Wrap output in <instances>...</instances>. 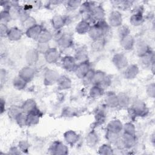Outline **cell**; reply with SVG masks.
<instances>
[{"instance_id":"6da1fadb","label":"cell","mask_w":155,"mask_h":155,"mask_svg":"<svg viewBox=\"0 0 155 155\" xmlns=\"http://www.w3.org/2000/svg\"><path fill=\"white\" fill-rule=\"evenodd\" d=\"M131 111L132 114L136 117H143L148 114V109L143 101L137 100L133 104Z\"/></svg>"},{"instance_id":"7a4b0ae2","label":"cell","mask_w":155,"mask_h":155,"mask_svg":"<svg viewBox=\"0 0 155 155\" xmlns=\"http://www.w3.org/2000/svg\"><path fill=\"white\" fill-rule=\"evenodd\" d=\"M59 76L60 75L56 70L47 69L45 71L44 74V84L47 86H50L56 84Z\"/></svg>"},{"instance_id":"3957f363","label":"cell","mask_w":155,"mask_h":155,"mask_svg":"<svg viewBox=\"0 0 155 155\" xmlns=\"http://www.w3.org/2000/svg\"><path fill=\"white\" fill-rule=\"evenodd\" d=\"M50 153L54 155H65L68 153V148L62 142L55 141L49 148Z\"/></svg>"},{"instance_id":"277c9868","label":"cell","mask_w":155,"mask_h":155,"mask_svg":"<svg viewBox=\"0 0 155 155\" xmlns=\"http://www.w3.org/2000/svg\"><path fill=\"white\" fill-rule=\"evenodd\" d=\"M111 61L114 67L118 70L125 69L128 65L127 58L121 53H117L114 54Z\"/></svg>"},{"instance_id":"5b68a950","label":"cell","mask_w":155,"mask_h":155,"mask_svg":"<svg viewBox=\"0 0 155 155\" xmlns=\"http://www.w3.org/2000/svg\"><path fill=\"white\" fill-rule=\"evenodd\" d=\"M108 24L113 27H118L122 24V15L118 10L111 12L108 17Z\"/></svg>"},{"instance_id":"8992f818","label":"cell","mask_w":155,"mask_h":155,"mask_svg":"<svg viewBox=\"0 0 155 155\" xmlns=\"http://www.w3.org/2000/svg\"><path fill=\"white\" fill-rule=\"evenodd\" d=\"M45 61L48 64H54L60 58V52L56 48L50 47L44 54Z\"/></svg>"},{"instance_id":"52a82bcc","label":"cell","mask_w":155,"mask_h":155,"mask_svg":"<svg viewBox=\"0 0 155 155\" xmlns=\"http://www.w3.org/2000/svg\"><path fill=\"white\" fill-rule=\"evenodd\" d=\"M39 53L36 50V48H31L28 50L25 56V62L28 64V65L33 67L36 65L39 60Z\"/></svg>"},{"instance_id":"ba28073f","label":"cell","mask_w":155,"mask_h":155,"mask_svg":"<svg viewBox=\"0 0 155 155\" xmlns=\"http://www.w3.org/2000/svg\"><path fill=\"white\" fill-rule=\"evenodd\" d=\"M35 73L36 71L33 67L27 65L19 70L18 75L28 82L33 79Z\"/></svg>"},{"instance_id":"9c48e42d","label":"cell","mask_w":155,"mask_h":155,"mask_svg":"<svg viewBox=\"0 0 155 155\" xmlns=\"http://www.w3.org/2000/svg\"><path fill=\"white\" fill-rule=\"evenodd\" d=\"M105 16V13L103 7L101 5H96L90 15V18L96 22H97L101 20H104Z\"/></svg>"},{"instance_id":"30bf717a","label":"cell","mask_w":155,"mask_h":155,"mask_svg":"<svg viewBox=\"0 0 155 155\" xmlns=\"http://www.w3.org/2000/svg\"><path fill=\"white\" fill-rule=\"evenodd\" d=\"M61 64L65 70L67 71H74L78 64L73 56H65L62 59Z\"/></svg>"},{"instance_id":"8fae6325","label":"cell","mask_w":155,"mask_h":155,"mask_svg":"<svg viewBox=\"0 0 155 155\" xmlns=\"http://www.w3.org/2000/svg\"><path fill=\"white\" fill-rule=\"evenodd\" d=\"M139 73V67L136 64L128 65L125 69L124 72V78L127 79H133L136 78Z\"/></svg>"},{"instance_id":"7c38bea8","label":"cell","mask_w":155,"mask_h":155,"mask_svg":"<svg viewBox=\"0 0 155 155\" xmlns=\"http://www.w3.org/2000/svg\"><path fill=\"white\" fill-rule=\"evenodd\" d=\"M57 43L59 47L61 48H68L73 45V38L70 35L64 33L63 35L57 40Z\"/></svg>"},{"instance_id":"4fadbf2b","label":"cell","mask_w":155,"mask_h":155,"mask_svg":"<svg viewBox=\"0 0 155 155\" xmlns=\"http://www.w3.org/2000/svg\"><path fill=\"white\" fill-rule=\"evenodd\" d=\"M120 46L126 51H130L132 50L135 45L134 38L131 34L128 35L120 39Z\"/></svg>"},{"instance_id":"5bb4252c","label":"cell","mask_w":155,"mask_h":155,"mask_svg":"<svg viewBox=\"0 0 155 155\" xmlns=\"http://www.w3.org/2000/svg\"><path fill=\"white\" fill-rule=\"evenodd\" d=\"M67 18L60 15H54L51 20V23L53 26V27L56 30H61L62 28L66 24Z\"/></svg>"},{"instance_id":"9a60e30c","label":"cell","mask_w":155,"mask_h":155,"mask_svg":"<svg viewBox=\"0 0 155 155\" xmlns=\"http://www.w3.org/2000/svg\"><path fill=\"white\" fill-rule=\"evenodd\" d=\"M88 35L91 39L93 41L104 37L105 33L102 28L95 23L94 25H91L90 30L88 32Z\"/></svg>"},{"instance_id":"2e32d148","label":"cell","mask_w":155,"mask_h":155,"mask_svg":"<svg viewBox=\"0 0 155 155\" xmlns=\"http://www.w3.org/2000/svg\"><path fill=\"white\" fill-rule=\"evenodd\" d=\"M90 68H91L90 64L88 62V61H87V62L78 64L74 71L76 75L79 78L82 79Z\"/></svg>"},{"instance_id":"e0dca14e","label":"cell","mask_w":155,"mask_h":155,"mask_svg":"<svg viewBox=\"0 0 155 155\" xmlns=\"http://www.w3.org/2000/svg\"><path fill=\"white\" fill-rule=\"evenodd\" d=\"M41 114L38 108H36L32 112L27 114V126H34L37 125L40 120Z\"/></svg>"},{"instance_id":"ac0fdd59","label":"cell","mask_w":155,"mask_h":155,"mask_svg":"<svg viewBox=\"0 0 155 155\" xmlns=\"http://www.w3.org/2000/svg\"><path fill=\"white\" fill-rule=\"evenodd\" d=\"M121 143L125 148H131L136 143V135H131L127 133H123L121 137Z\"/></svg>"},{"instance_id":"d6986e66","label":"cell","mask_w":155,"mask_h":155,"mask_svg":"<svg viewBox=\"0 0 155 155\" xmlns=\"http://www.w3.org/2000/svg\"><path fill=\"white\" fill-rule=\"evenodd\" d=\"M123 124L120 120L114 119L108 122L107 126V130L113 133L120 134L122 131Z\"/></svg>"},{"instance_id":"ffe728a7","label":"cell","mask_w":155,"mask_h":155,"mask_svg":"<svg viewBox=\"0 0 155 155\" xmlns=\"http://www.w3.org/2000/svg\"><path fill=\"white\" fill-rule=\"evenodd\" d=\"M58 88L60 90H65L71 87L72 82L71 79L67 76H60L57 82Z\"/></svg>"},{"instance_id":"44dd1931","label":"cell","mask_w":155,"mask_h":155,"mask_svg":"<svg viewBox=\"0 0 155 155\" xmlns=\"http://www.w3.org/2000/svg\"><path fill=\"white\" fill-rule=\"evenodd\" d=\"M90 27V23L88 20L82 19L76 24L75 30L76 32L79 35H84L88 33Z\"/></svg>"},{"instance_id":"7402d4cb","label":"cell","mask_w":155,"mask_h":155,"mask_svg":"<svg viewBox=\"0 0 155 155\" xmlns=\"http://www.w3.org/2000/svg\"><path fill=\"white\" fill-rule=\"evenodd\" d=\"M150 51L149 45L144 41H140L136 44V53L139 58L147 54Z\"/></svg>"},{"instance_id":"603a6c76","label":"cell","mask_w":155,"mask_h":155,"mask_svg":"<svg viewBox=\"0 0 155 155\" xmlns=\"http://www.w3.org/2000/svg\"><path fill=\"white\" fill-rule=\"evenodd\" d=\"M64 138L68 144L73 146L78 141L79 135L74 131L68 130L64 133Z\"/></svg>"},{"instance_id":"cb8c5ba5","label":"cell","mask_w":155,"mask_h":155,"mask_svg":"<svg viewBox=\"0 0 155 155\" xmlns=\"http://www.w3.org/2000/svg\"><path fill=\"white\" fill-rule=\"evenodd\" d=\"M105 101L107 105L111 108H116L118 107L117 94L113 91H109L107 93Z\"/></svg>"},{"instance_id":"d4e9b609","label":"cell","mask_w":155,"mask_h":155,"mask_svg":"<svg viewBox=\"0 0 155 155\" xmlns=\"http://www.w3.org/2000/svg\"><path fill=\"white\" fill-rule=\"evenodd\" d=\"M43 27L40 24H36L32 27L28 28L25 31L26 36L32 39H37L39 33L42 30Z\"/></svg>"},{"instance_id":"484cf974","label":"cell","mask_w":155,"mask_h":155,"mask_svg":"<svg viewBox=\"0 0 155 155\" xmlns=\"http://www.w3.org/2000/svg\"><path fill=\"white\" fill-rule=\"evenodd\" d=\"M23 35L22 31L16 27H13L10 28L7 38L10 41H17L21 39Z\"/></svg>"},{"instance_id":"4316f807","label":"cell","mask_w":155,"mask_h":155,"mask_svg":"<svg viewBox=\"0 0 155 155\" xmlns=\"http://www.w3.org/2000/svg\"><path fill=\"white\" fill-rule=\"evenodd\" d=\"M22 111L27 114L30 113L36 110L37 108V105L35 101L33 99H27L21 105Z\"/></svg>"},{"instance_id":"83f0119b","label":"cell","mask_w":155,"mask_h":155,"mask_svg":"<svg viewBox=\"0 0 155 155\" xmlns=\"http://www.w3.org/2000/svg\"><path fill=\"white\" fill-rule=\"evenodd\" d=\"M105 43L106 41L104 37L95 40H93L91 43V48L94 51H101L104 50L105 46Z\"/></svg>"},{"instance_id":"f1b7e54d","label":"cell","mask_w":155,"mask_h":155,"mask_svg":"<svg viewBox=\"0 0 155 155\" xmlns=\"http://www.w3.org/2000/svg\"><path fill=\"white\" fill-rule=\"evenodd\" d=\"M52 33L48 30L43 28L39 33L36 41L39 43H48L53 38Z\"/></svg>"},{"instance_id":"f546056e","label":"cell","mask_w":155,"mask_h":155,"mask_svg":"<svg viewBox=\"0 0 155 155\" xmlns=\"http://www.w3.org/2000/svg\"><path fill=\"white\" fill-rule=\"evenodd\" d=\"M139 58L140 64L144 67H151L152 64L154 63V54L151 51Z\"/></svg>"},{"instance_id":"4dcf8cb0","label":"cell","mask_w":155,"mask_h":155,"mask_svg":"<svg viewBox=\"0 0 155 155\" xmlns=\"http://www.w3.org/2000/svg\"><path fill=\"white\" fill-rule=\"evenodd\" d=\"M145 21L142 13H134L130 18V22L131 25L134 27L141 25Z\"/></svg>"},{"instance_id":"1f68e13d","label":"cell","mask_w":155,"mask_h":155,"mask_svg":"<svg viewBox=\"0 0 155 155\" xmlns=\"http://www.w3.org/2000/svg\"><path fill=\"white\" fill-rule=\"evenodd\" d=\"M118 107L120 108L128 107L130 104V98L129 96L124 92H120L117 94Z\"/></svg>"},{"instance_id":"d6a6232c","label":"cell","mask_w":155,"mask_h":155,"mask_svg":"<svg viewBox=\"0 0 155 155\" xmlns=\"http://www.w3.org/2000/svg\"><path fill=\"white\" fill-rule=\"evenodd\" d=\"M85 140H86L87 144L88 146L90 147L95 146L99 140V137L97 133L94 130H91V131H90L86 136Z\"/></svg>"},{"instance_id":"836d02e7","label":"cell","mask_w":155,"mask_h":155,"mask_svg":"<svg viewBox=\"0 0 155 155\" xmlns=\"http://www.w3.org/2000/svg\"><path fill=\"white\" fill-rule=\"evenodd\" d=\"M106 73L101 70H96L94 72V74L92 80L91 84L93 85H100L105 79L107 77Z\"/></svg>"},{"instance_id":"e575fe53","label":"cell","mask_w":155,"mask_h":155,"mask_svg":"<svg viewBox=\"0 0 155 155\" xmlns=\"http://www.w3.org/2000/svg\"><path fill=\"white\" fill-rule=\"evenodd\" d=\"M28 82H27L22 78L18 75L16 76L12 81V84L13 87L18 90H22L24 89L27 84Z\"/></svg>"},{"instance_id":"d590c367","label":"cell","mask_w":155,"mask_h":155,"mask_svg":"<svg viewBox=\"0 0 155 155\" xmlns=\"http://www.w3.org/2000/svg\"><path fill=\"white\" fill-rule=\"evenodd\" d=\"M74 58H75L77 64L87 62L88 61V52L85 48H80L77 50Z\"/></svg>"},{"instance_id":"8d00e7d4","label":"cell","mask_w":155,"mask_h":155,"mask_svg":"<svg viewBox=\"0 0 155 155\" xmlns=\"http://www.w3.org/2000/svg\"><path fill=\"white\" fill-rule=\"evenodd\" d=\"M95 5L96 4H94V2H91V1L82 2L79 7V10L82 13L90 15L93 8Z\"/></svg>"},{"instance_id":"74e56055","label":"cell","mask_w":155,"mask_h":155,"mask_svg":"<svg viewBox=\"0 0 155 155\" xmlns=\"http://www.w3.org/2000/svg\"><path fill=\"white\" fill-rule=\"evenodd\" d=\"M104 93V89L98 85H93L89 91V95L91 98H98Z\"/></svg>"},{"instance_id":"f35d334b","label":"cell","mask_w":155,"mask_h":155,"mask_svg":"<svg viewBox=\"0 0 155 155\" xmlns=\"http://www.w3.org/2000/svg\"><path fill=\"white\" fill-rule=\"evenodd\" d=\"M22 112L21 106L18 105H12L11 106L8 110V116L13 119H15L16 117Z\"/></svg>"},{"instance_id":"ab89813d","label":"cell","mask_w":155,"mask_h":155,"mask_svg":"<svg viewBox=\"0 0 155 155\" xmlns=\"http://www.w3.org/2000/svg\"><path fill=\"white\" fill-rule=\"evenodd\" d=\"M98 154L102 155H110L113 154V149L111 146L108 144L104 143L99 147L98 149Z\"/></svg>"},{"instance_id":"60d3db41","label":"cell","mask_w":155,"mask_h":155,"mask_svg":"<svg viewBox=\"0 0 155 155\" xmlns=\"http://www.w3.org/2000/svg\"><path fill=\"white\" fill-rule=\"evenodd\" d=\"M122 131L124 133L136 135V127L131 122H127L125 124H123Z\"/></svg>"},{"instance_id":"b9f144b4","label":"cell","mask_w":155,"mask_h":155,"mask_svg":"<svg viewBox=\"0 0 155 155\" xmlns=\"http://www.w3.org/2000/svg\"><path fill=\"white\" fill-rule=\"evenodd\" d=\"M12 19L10 14L7 10H3L0 13V24H7Z\"/></svg>"},{"instance_id":"7bdbcfd3","label":"cell","mask_w":155,"mask_h":155,"mask_svg":"<svg viewBox=\"0 0 155 155\" xmlns=\"http://www.w3.org/2000/svg\"><path fill=\"white\" fill-rule=\"evenodd\" d=\"M27 114L24 112H21L15 119L17 124L20 127H24L27 125Z\"/></svg>"},{"instance_id":"ee69618b","label":"cell","mask_w":155,"mask_h":155,"mask_svg":"<svg viewBox=\"0 0 155 155\" xmlns=\"http://www.w3.org/2000/svg\"><path fill=\"white\" fill-rule=\"evenodd\" d=\"M21 23L22 27L25 30V31L28 28L32 27L33 26L35 25L36 24H37L36 19L31 16H30L28 18H27L24 21H23Z\"/></svg>"},{"instance_id":"f6af8a7d","label":"cell","mask_w":155,"mask_h":155,"mask_svg":"<svg viewBox=\"0 0 155 155\" xmlns=\"http://www.w3.org/2000/svg\"><path fill=\"white\" fill-rule=\"evenodd\" d=\"M117 34L119 37L120 38L130 34V30L128 25L122 24L117 27Z\"/></svg>"},{"instance_id":"bcb514c9","label":"cell","mask_w":155,"mask_h":155,"mask_svg":"<svg viewBox=\"0 0 155 155\" xmlns=\"http://www.w3.org/2000/svg\"><path fill=\"white\" fill-rule=\"evenodd\" d=\"M119 134H120L113 133L107 130L105 133V137L107 140L110 143H116L119 140Z\"/></svg>"},{"instance_id":"7dc6e473","label":"cell","mask_w":155,"mask_h":155,"mask_svg":"<svg viewBox=\"0 0 155 155\" xmlns=\"http://www.w3.org/2000/svg\"><path fill=\"white\" fill-rule=\"evenodd\" d=\"M82 1L79 0H70L66 1L65 5L67 9L70 10H74L78 8H79Z\"/></svg>"},{"instance_id":"c3c4849f","label":"cell","mask_w":155,"mask_h":155,"mask_svg":"<svg viewBox=\"0 0 155 155\" xmlns=\"http://www.w3.org/2000/svg\"><path fill=\"white\" fill-rule=\"evenodd\" d=\"M94 72H95V70H94L92 68H90L88 70V71L85 74V75L84 76V78L82 79L83 81L87 84H91L92 80L94 74Z\"/></svg>"},{"instance_id":"681fc988","label":"cell","mask_w":155,"mask_h":155,"mask_svg":"<svg viewBox=\"0 0 155 155\" xmlns=\"http://www.w3.org/2000/svg\"><path fill=\"white\" fill-rule=\"evenodd\" d=\"M50 48V47L49 46L48 43H39V42H38L36 49L39 54H44Z\"/></svg>"},{"instance_id":"f907efd6","label":"cell","mask_w":155,"mask_h":155,"mask_svg":"<svg viewBox=\"0 0 155 155\" xmlns=\"http://www.w3.org/2000/svg\"><path fill=\"white\" fill-rule=\"evenodd\" d=\"M146 93L147 95L151 98H154L155 96V84L154 82L148 84L146 88Z\"/></svg>"},{"instance_id":"816d5d0a","label":"cell","mask_w":155,"mask_h":155,"mask_svg":"<svg viewBox=\"0 0 155 155\" xmlns=\"http://www.w3.org/2000/svg\"><path fill=\"white\" fill-rule=\"evenodd\" d=\"M18 148L22 153H27L29 149V144L26 140H21L18 143Z\"/></svg>"},{"instance_id":"f5cc1de1","label":"cell","mask_w":155,"mask_h":155,"mask_svg":"<svg viewBox=\"0 0 155 155\" xmlns=\"http://www.w3.org/2000/svg\"><path fill=\"white\" fill-rule=\"evenodd\" d=\"M95 120L96 122L99 125L103 124L105 120V114L102 111H99L95 116Z\"/></svg>"},{"instance_id":"db71d44e","label":"cell","mask_w":155,"mask_h":155,"mask_svg":"<svg viewBox=\"0 0 155 155\" xmlns=\"http://www.w3.org/2000/svg\"><path fill=\"white\" fill-rule=\"evenodd\" d=\"M10 28L7 27V24H0V35L1 37H7Z\"/></svg>"},{"instance_id":"11a10c76","label":"cell","mask_w":155,"mask_h":155,"mask_svg":"<svg viewBox=\"0 0 155 155\" xmlns=\"http://www.w3.org/2000/svg\"><path fill=\"white\" fill-rule=\"evenodd\" d=\"M6 77H7V73H6V71H5L4 69H3V68H1V70H0L1 87H2V85L4 84Z\"/></svg>"},{"instance_id":"9f6ffc18","label":"cell","mask_w":155,"mask_h":155,"mask_svg":"<svg viewBox=\"0 0 155 155\" xmlns=\"http://www.w3.org/2000/svg\"><path fill=\"white\" fill-rule=\"evenodd\" d=\"M8 153L10 154H20L22 153V152L18 148V147H13L9 149Z\"/></svg>"},{"instance_id":"6f0895ef","label":"cell","mask_w":155,"mask_h":155,"mask_svg":"<svg viewBox=\"0 0 155 155\" xmlns=\"http://www.w3.org/2000/svg\"><path fill=\"white\" fill-rule=\"evenodd\" d=\"M5 100H4L2 98L1 99L0 102V108H1V113L2 114L5 111Z\"/></svg>"}]
</instances>
